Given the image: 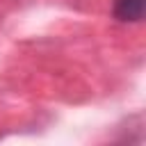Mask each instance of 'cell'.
Instances as JSON below:
<instances>
[{
    "mask_svg": "<svg viewBox=\"0 0 146 146\" xmlns=\"http://www.w3.org/2000/svg\"><path fill=\"white\" fill-rule=\"evenodd\" d=\"M146 0H114L112 2V14L121 23H137L144 18Z\"/></svg>",
    "mask_w": 146,
    "mask_h": 146,
    "instance_id": "obj_1",
    "label": "cell"
}]
</instances>
